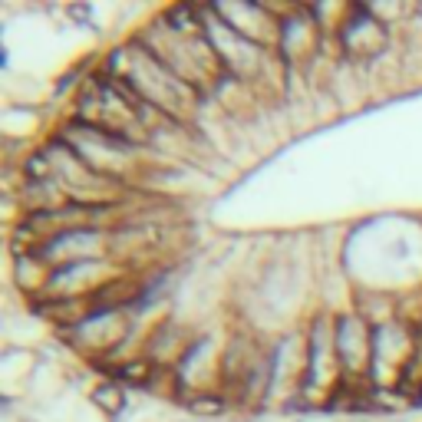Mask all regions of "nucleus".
Segmentation results:
<instances>
[{"mask_svg": "<svg viewBox=\"0 0 422 422\" xmlns=\"http://www.w3.org/2000/svg\"><path fill=\"white\" fill-rule=\"evenodd\" d=\"M99 73L106 79L119 83L122 89H129L139 103H145L155 113L169 115L175 122H185L198 129V122L205 119L208 99L198 89L188 86L185 79L175 76L172 69L165 67L155 53H149L135 37H129L125 43L109 50Z\"/></svg>", "mask_w": 422, "mask_h": 422, "instance_id": "f257e3e1", "label": "nucleus"}, {"mask_svg": "<svg viewBox=\"0 0 422 422\" xmlns=\"http://www.w3.org/2000/svg\"><path fill=\"white\" fill-rule=\"evenodd\" d=\"M215 13H218L231 30H238L241 37H248L251 43H258L264 50H274L278 53V43H280V17L268 4H211Z\"/></svg>", "mask_w": 422, "mask_h": 422, "instance_id": "f03ea898", "label": "nucleus"}]
</instances>
